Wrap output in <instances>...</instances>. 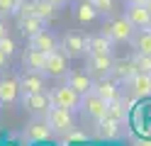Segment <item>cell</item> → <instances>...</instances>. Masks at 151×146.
I'll return each instance as SVG.
<instances>
[{"label": "cell", "mask_w": 151, "mask_h": 146, "mask_svg": "<svg viewBox=\"0 0 151 146\" xmlns=\"http://www.w3.org/2000/svg\"><path fill=\"white\" fill-rule=\"evenodd\" d=\"M17 29H20V34L27 37V39H32L34 34H39L46 29V22L42 17H37V15H27V12H20V17H17Z\"/></svg>", "instance_id": "5bb4252c"}, {"label": "cell", "mask_w": 151, "mask_h": 146, "mask_svg": "<svg viewBox=\"0 0 151 146\" xmlns=\"http://www.w3.org/2000/svg\"><path fill=\"white\" fill-rule=\"evenodd\" d=\"M93 5L98 7L100 15H112L115 12V0H93Z\"/></svg>", "instance_id": "f1b7e54d"}, {"label": "cell", "mask_w": 151, "mask_h": 146, "mask_svg": "<svg viewBox=\"0 0 151 146\" xmlns=\"http://www.w3.org/2000/svg\"><path fill=\"white\" fill-rule=\"evenodd\" d=\"M22 88H20V78H0V105L10 107L20 100Z\"/></svg>", "instance_id": "4fadbf2b"}, {"label": "cell", "mask_w": 151, "mask_h": 146, "mask_svg": "<svg viewBox=\"0 0 151 146\" xmlns=\"http://www.w3.org/2000/svg\"><path fill=\"white\" fill-rule=\"evenodd\" d=\"M134 63H137V71L141 73H151V56L149 54H134Z\"/></svg>", "instance_id": "4316f807"}, {"label": "cell", "mask_w": 151, "mask_h": 146, "mask_svg": "<svg viewBox=\"0 0 151 146\" xmlns=\"http://www.w3.org/2000/svg\"><path fill=\"white\" fill-rule=\"evenodd\" d=\"M98 124V134L102 136V139H117L119 136V124L122 122H117V119H112V117H102L100 122H95Z\"/></svg>", "instance_id": "603a6c76"}, {"label": "cell", "mask_w": 151, "mask_h": 146, "mask_svg": "<svg viewBox=\"0 0 151 146\" xmlns=\"http://www.w3.org/2000/svg\"><path fill=\"white\" fill-rule=\"evenodd\" d=\"M102 32H105L115 44H124V42H132V37H134L137 27L132 24L124 15H122V17H112L110 22L102 27Z\"/></svg>", "instance_id": "7a4b0ae2"}, {"label": "cell", "mask_w": 151, "mask_h": 146, "mask_svg": "<svg viewBox=\"0 0 151 146\" xmlns=\"http://www.w3.org/2000/svg\"><path fill=\"white\" fill-rule=\"evenodd\" d=\"M7 61H10V58H7L3 51H0V68H5V66H7Z\"/></svg>", "instance_id": "4dcf8cb0"}, {"label": "cell", "mask_w": 151, "mask_h": 146, "mask_svg": "<svg viewBox=\"0 0 151 146\" xmlns=\"http://www.w3.org/2000/svg\"><path fill=\"white\" fill-rule=\"evenodd\" d=\"M132 46H134L139 54H149L151 56V27L149 29H137L134 37H132Z\"/></svg>", "instance_id": "cb8c5ba5"}, {"label": "cell", "mask_w": 151, "mask_h": 146, "mask_svg": "<svg viewBox=\"0 0 151 146\" xmlns=\"http://www.w3.org/2000/svg\"><path fill=\"white\" fill-rule=\"evenodd\" d=\"M144 5H146V7H149V12H151V0H146V3H144Z\"/></svg>", "instance_id": "e575fe53"}, {"label": "cell", "mask_w": 151, "mask_h": 146, "mask_svg": "<svg viewBox=\"0 0 151 146\" xmlns=\"http://www.w3.org/2000/svg\"><path fill=\"white\" fill-rule=\"evenodd\" d=\"M51 95V102L54 105H59V107H66V110H81V100H83V95L78 90H73V88L68 83H63L59 88H54V90L49 93Z\"/></svg>", "instance_id": "3957f363"}, {"label": "cell", "mask_w": 151, "mask_h": 146, "mask_svg": "<svg viewBox=\"0 0 151 146\" xmlns=\"http://www.w3.org/2000/svg\"><path fill=\"white\" fill-rule=\"evenodd\" d=\"M137 146H151V139H141V141H139Z\"/></svg>", "instance_id": "d6a6232c"}, {"label": "cell", "mask_w": 151, "mask_h": 146, "mask_svg": "<svg viewBox=\"0 0 151 146\" xmlns=\"http://www.w3.org/2000/svg\"><path fill=\"white\" fill-rule=\"evenodd\" d=\"M73 15H76V19H78L81 24H90L100 12H98V7L93 5V0H78V5H76V10H73Z\"/></svg>", "instance_id": "44dd1931"}, {"label": "cell", "mask_w": 151, "mask_h": 146, "mask_svg": "<svg viewBox=\"0 0 151 146\" xmlns=\"http://www.w3.org/2000/svg\"><path fill=\"white\" fill-rule=\"evenodd\" d=\"M44 63H46V54L39 51V49L27 46L22 51V68L24 71H39V73H44Z\"/></svg>", "instance_id": "e0dca14e"}, {"label": "cell", "mask_w": 151, "mask_h": 146, "mask_svg": "<svg viewBox=\"0 0 151 146\" xmlns=\"http://www.w3.org/2000/svg\"><path fill=\"white\" fill-rule=\"evenodd\" d=\"M24 0H0V17L3 15H17L22 10Z\"/></svg>", "instance_id": "484cf974"}, {"label": "cell", "mask_w": 151, "mask_h": 146, "mask_svg": "<svg viewBox=\"0 0 151 146\" xmlns=\"http://www.w3.org/2000/svg\"><path fill=\"white\" fill-rule=\"evenodd\" d=\"M0 51H3L7 58H12V56H15V51H17L15 39H12V37H3V39H0Z\"/></svg>", "instance_id": "83f0119b"}, {"label": "cell", "mask_w": 151, "mask_h": 146, "mask_svg": "<svg viewBox=\"0 0 151 146\" xmlns=\"http://www.w3.org/2000/svg\"><path fill=\"white\" fill-rule=\"evenodd\" d=\"M29 46L32 49H39V51H44V54H51V51H56V49H61L59 39H56L51 32H46V29L29 39Z\"/></svg>", "instance_id": "ac0fdd59"}, {"label": "cell", "mask_w": 151, "mask_h": 146, "mask_svg": "<svg viewBox=\"0 0 151 146\" xmlns=\"http://www.w3.org/2000/svg\"><path fill=\"white\" fill-rule=\"evenodd\" d=\"M46 122L51 124L54 134H68L76 129L73 110H66V107H59V105H51V110L46 112Z\"/></svg>", "instance_id": "6da1fadb"}, {"label": "cell", "mask_w": 151, "mask_h": 146, "mask_svg": "<svg viewBox=\"0 0 151 146\" xmlns=\"http://www.w3.org/2000/svg\"><path fill=\"white\" fill-rule=\"evenodd\" d=\"M44 76H46V78H54V81H59V78H66V76H68V56H66L61 49H56V51H51V54H46Z\"/></svg>", "instance_id": "5b68a950"}, {"label": "cell", "mask_w": 151, "mask_h": 146, "mask_svg": "<svg viewBox=\"0 0 151 146\" xmlns=\"http://www.w3.org/2000/svg\"><path fill=\"white\" fill-rule=\"evenodd\" d=\"M124 3H146V0H124Z\"/></svg>", "instance_id": "836d02e7"}, {"label": "cell", "mask_w": 151, "mask_h": 146, "mask_svg": "<svg viewBox=\"0 0 151 146\" xmlns=\"http://www.w3.org/2000/svg\"><path fill=\"white\" fill-rule=\"evenodd\" d=\"M20 88H22V95L44 93V88H46L44 73H39V71H24V73L20 76Z\"/></svg>", "instance_id": "9a60e30c"}, {"label": "cell", "mask_w": 151, "mask_h": 146, "mask_svg": "<svg viewBox=\"0 0 151 146\" xmlns=\"http://www.w3.org/2000/svg\"><path fill=\"white\" fill-rule=\"evenodd\" d=\"M112 63H115V58H112V54H88L86 58V68L93 78H105L112 73Z\"/></svg>", "instance_id": "9c48e42d"}, {"label": "cell", "mask_w": 151, "mask_h": 146, "mask_svg": "<svg viewBox=\"0 0 151 146\" xmlns=\"http://www.w3.org/2000/svg\"><path fill=\"white\" fill-rule=\"evenodd\" d=\"M49 3H54V5H56V7H63V5H66V3H68V0H49Z\"/></svg>", "instance_id": "1f68e13d"}, {"label": "cell", "mask_w": 151, "mask_h": 146, "mask_svg": "<svg viewBox=\"0 0 151 146\" xmlns=\"http://www.w3.org/2000/svg\"><path fill=\"white\" fill-rule=\"evenodd\" d=\"M20 12H27V15H37L42 17L44 22H51V19L59 15V7H56L54 3H49V0H29V3H22V10Z\"/></svg>", "instance_id": "30bf717a"}, {"label": "cell", "mask_w": 151, "mask_h": 146, "mask_svg": "<svg viewBox=\"0 0 151 146\" xmlns=\"http://www.w3.org/2000/svg\"><path fill=\"white\" fill-rule=\"evenodd\" d=\"M51 95L49 93H32V95H22V107L32 117H46V112L51 110Z\"/></svg>", "instance_id": "52a82bcc"}, {"label": "cell", "mask_w": 151, "mask_h": 146, "mask_svg": "<svg viewBox=\"0 0 151 146\" xmlns=\"http://www.w3.org/2000/svg\"><path fill=\"white\" fill-rule=\"evenodd\" d=\"M54 136L51 124L46 122V117H32L24 127V139L32 141V144H42V141H49Z\"/></svg>", "instance_id": "277c9868"}, {"label": "cell", "mask_w": 151, "mask_h": 146, "mask_svg": "<svg viewBox=\"0 0 151 146\" xmlns=\"http://www.w3.org/2000/svg\"><path fill=\"white\" fill-rule=\"evenodd\" d=\"M81 112L88 114L93 122H100L102 117H107V102L102 100L95 90H90V93L83 95V100H81Z\"/></svg>", "instance_id": "8992f818"}, {"label": "cell", "mask_w": 151, "mask_h": 146, "mask_svg": "<svg viewBox=\"0 0 151 146\" xmlns=\"http://www.w3.org/2000/svg\"><path fill=\"white\" fill-rule=\"evenodd\" d=\"M137 73V63H134V58H119V61L112 63V78H115L117 83H127L132 76Z\"/></svg>", "instance_id": "d6986e66"}, {"label": "cell", "mask_w": 151, "mask_h": 146, "mask_svg": "<svg viewBox=\"0 0 151 146\" xmlns=\"http://www.w3.org/2000/svg\"><path fill=\"white\" fill-rule=\"evenodd\" d=\"M129 100H124V97H115L112 102H107V117H112V119H117V122H124V117L129 112Z\"/></svg>", "instance_id": "d4e9b609"}, {"label": "cell", "mask_w": 151, "mask_h": 146, "mask_svg": "<svg viewBox=\"0 0 151 146\" xmlns=\"http://www.w3.org/2000/svg\"><path fill=\"white\" fill-rule=\"evenodd\" d=\"M93 90H95L105 102H112L115 97H119V88H117V81L112 76H105V78H95L93 81Z\"/></svg>", "instance_id": "2e32d148"}, {"label": "cell", "mask_w": 151, "mask_h": 146, "mask_svg": "<svg viewBox=\"0 0 151 146\" xmlns=\"http://www.w3.org/2000/svg\"><path fill=\"white\" fill-rule=\"evenodd\" d=\"M61 51L68 58L88 56V39L83 34H78V32H68V34H63V39H61Z\"/></svg>", "instance_id": "ba28073f"}, {"label": "cell", "mask_w": 151, "mask_h": 146, "mask_svg": "<svg viewBox=\"0 0 151 146\" xmlns=\"http://www.w3.org/2000/svg\"><path fill=\"white\" fill-rule=\"evenodd\" d=\"M112 39L102 32L95 37H88V54H112Z\"/></svg>", "instance_id": "7402d4cb"}, {"label": "cell", "mask_w": 151, "mask_h": 146, "mask_svg": "<svg viewBox=\"0 0 151 146\" xmlns=\"http://www.w3.org/2000/svg\"><path fill=\"white\" fill-rule=\"evenodd\" d=\"M124 85H127V90H129L132 97H141V100H144V97H151V73L137 71Z\"/></svg>", "instance_id": "7c38bea8"}, {"label": "cell", "mask_w": 151, "mask_h": 146, "mask_svg": "<svg viewBox=\"0 0 151 146\" xmlns=\"http://www.w3.org/2000/svg\"><path fill=\"white\" fill-rule=\"evenodd\" d=\"M124 17H127L137 29H149V27H151V12H149V7H146L144 3H127Z\"/></svg>", "instance_id": "8fae6325"}, {"label": "cell", "mask_w": 151, "mask_h": 146, "mask_svg": "<svg viewBox=\"0 0 151 146\" xmlns=\"http://www.w3.org/2000/svg\"><path fill=\"white\" fill-rule=\"evenodd\" d=\"M66 83H68L73 90H78L81 95H86L93 90V76L90 73H81V71H68L66 76Z\"/></svg>", "instance_id": "ffe728a7"}, {"label": "cell", "mask_w": 151, "mask_h": 146, "mask_svg": "<svg viewBox=\"0 0 151 146\" xmlns=\"http://www.w3.org/2000/svg\"><path fill=\"white\" fill-rule=\"evenodd\" d=\"M3 37H7V27H5L3 19H0V39H3Z\"/></svg>", "instance_id": "f546056e"}]
</instances>
